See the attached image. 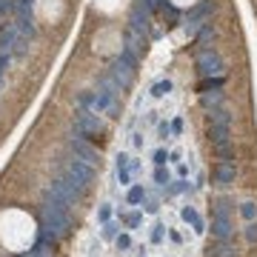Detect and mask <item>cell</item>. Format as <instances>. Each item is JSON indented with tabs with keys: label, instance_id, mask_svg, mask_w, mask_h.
Instances as JSON below:
<instances>
[{
	"label": "cell",
	"instance_id": "obj_1",
	"mask_svg": "<svg viewBox=\"0 0 257 257\" xmlns=\"http://www.w3.org/2000/svg\"><path fill=\"white\" fill-rule=\"evenodd\" d=\"M69 229H71L69 211L57 209V206L43 203V209H40V237H46L49 243H57L60 237L69 234Z\"/></svg>",
	"mask_w": 257,
	"mask_h": 257
},
{
	"label": "cell",
	"instance_id": "obj_2",
	"mask_svg": "<svg viewBox=\"0 0 257 257\" xmlns=\"http://www.w3.org/2000/svg\"><path fill=\"white\" fill-rule=\"evenodd\" d=\"M103 132H106V123L100 120V115L92 112V109H86V106H80L77 115H74V135L89 140V137L103 135Z\"/></svg>",
	"mask_w": 257,
	"mask_h": 257
},
{
	"label": "cell",
	"instance_id": "obj_3",
	"mask_svg": "<svg viewBox=\"0 0 257 257\" xmlns=\"http://www.w3.org/2000/svg\"><path fill=\"white\" fill-rule=\"evenodd\" d=\"M229 126H232V115H229L223 106L209 109V129H211V143H214V149L232 143V140H229Z\"/></svg>",
	"mask_w": 257,
	"mask_h": 257
},
{
	"label": "cell",
	"instance_id": "obj_4",
	"mask_svg": "<svg viewBox=\"0 0 257 257\" xmlns=\"http://www.w3.org/2000/svg\"><path fill=\"white\" fill-rule=\"evenodd\" d=\"M80 106L97 112V115H106V117H115V115H117V100H115V94H109V92H103V89L83 94V97H80Z\"/></svg>",
	"mask_w": 257,
	"mask_h": 257
},
{
	"label": "cell",
	"instance_id": "obj_5",
	"mask_svg": "<svg viewBox=\"0 0 257 257\" xmlns=\"http://www.w3.org/2000/svg\"><path fill=\"white\" fill-rule=\"evenodd\" d=\"M232 232H234V226H232V217H229V203L217 200L214 217H211V234H214V240H232Z\"/></svg>",
	"mask_w": 257,
	"mask_h": 257
},
{
	"label": "cell",
	"instance_id": "obj_6",
	"mask_svg": "<svg viewBox=\"0 0 257 257\" xmlns=\"http://www.w3.org/2000/svg\"><path fill=\"white\" fill-rule=\"evenodd\" d=\"M63 174H66L77 188H83L86 191V188L92 186V180H94V166H89V163H83V160L74 157V160H69V166H66Z\"/></svg>",
	"mask_w": 257,
	"mask_h": 257
},
{
	"label": "cell",
	"instance_id": "obj_7",
	"mask_svg": "<svg viewBox=\"0 0 257 257\" xmlns=\"http://www.w3.org/2000/svg\"><path fill=\"white\" fill-rule=\"evenodd\" d=\"M197 71L203 77H220L223 74V57L217 49H200L197 51Z\"/></svg>",
	"mask_w": 257,
	"mask_h": 257
},
{
	"label": "cell",
	"instance_id": "obj_8",
	"mask_svg": "<svg viewBox=\"0 0 257 257\" xmlns=\"http://www.w3.org/2000/svg\"><path fill=\"white\" fill-rule=\"evenodd\" d=\"M211 12H214V3H211V0H203V3H197V6H194V9H191V12L186 15L183 32L194 37V34L200 32V26L206 23V17H211Z\"/></svg>",
	"mask_w": 257,
	"mask_h": 257
},
{
	"label": "cell",
	"instance_id": "obj_9",
	"mask_svg": "<svg viewBox=\"0 0 257 257\" xmlns=\"http://www.w3.org/2000/svg\"><path fill=\"white\" fill-rule=\"evenodd\" d=\"M149 12H152V9H149L146 3H135L132 12H129V29L146 37V34L152 32V15H149Z\"/></svg>",
	"mask_w": 257,
	"mask_h": 257
},
{
	"label": "cell",
	"instance_id": "obj_10",
	"mask_svg": "<svg viewBox=\"0 0 257 257\" xmlns=\"http://www.w3.org/2000/svg\"><path fill=\"white\" fill-rule=\"evenodd\" d=\"M71 152H74L77 160H83L89 166H97V163H100V152H97L86 137H71Z\"/></svg>",
	"mask_w": 257,
	"mask_h": 257
},
{
	"label": "cell",
	"instance_id": "obj_11",
	"mask_svg": "<svg viewBox=\"0 0 257 257\" xmlns=\"http://www.w3.org/2000/svg\"><path fill=\"white\" fill-rule=\"evenodd\" d=\"M135 71H137V69L132 66V63H126L123 57H117V60L112 63V74H109V77H112V80H115V83L120 86V89H132Z\"/></svg>",
	"mask_w": 257,
	"mask_h": 257
},
{
	"label": "cell",
	"instance_id": "obj_12",
	"mask_svg": "<svg viewBox=\"0 0 257 257\" xmlns=\"http://www.w3.org/2000/svg\"><path fill=\"white\" fill-rule=\"evenodd\" d=\"M115 171H117V183L120 186H132V154L129 152H120L115 157Z\"/></svg>",
	"mask_w": 257,
	"mask_h": 257
},
{
	"label": "cell",
	"instance_id": "obj_13",
	"mask_svg": "<svg viewBox=\"0 0 257 257\" xmlns=\"http://www.w3.org/2000/svg\"><path fill=\"white\" fill-rule=\"evenodd\" d=\"M180 220L188 223V226L194 229V234H206V223H203L200 211H197L194 206H183V209H180Z\"/></svg>",
	"mask_w": 257,
	"mask_h": 257
},
{
	"label": "cell",
	"instance_id": "obj_14",
	"mask_svg": "<svg viewBox=\"0 0 257 257\" xmlns=\"http://www.w3.org/2000/svg\"><path fill=\"white\" fill-rule=\"evenodd\" d=\"M234 177H237L234 160H220V163H217V169H214V180L223 183V186H229V183H234Z\"/></svg>",
	"mask_w": 257,
	"mask_h": 257
},
{
	"label": "cell",
	"instance_id": "obj_15",
	"mask_svg": "<svg viewBox=\"0 0 257 257\" xmlns=\"http://www.w3.org/2000/svg\"><path fill=\"white\" fill-rule=\"evenodd\" d=\"M194 37H197V46H200V49H211V43H214L217 32H214V26H211V23H203V26H200V32L194 34Z\"/></svg>",
	"mask_w": 257,
	"mask_h": 257
},
{
	"label": "cell",
	"instance_id": "obj_16",
	"mask_svg": "<svg viewBox=\"0 0 257 257\" xmlns=\"http://www.w3.org/2000/svg\"><path fill=\"white\" fill-rule=\"evenodd\" d=\"M209 257H234L232 240H217L214 246H209Z\"/></svg>",
	"mask_w": 257,
	"mask_h": 257
},
{
	"label": "cell",
	"instance_id": "obj_17",
	"mask_svg": "<svg viewBox=\"0 0 257 257\" xmlns=\"http://www.w3.org/2000/svg\"><path fill=\"white\" fill-rule=\"evenodd\" d=\"M220 100H223V94L217 89H214V92H200V106H203V109H217Z\"/></svg>",
	"mask_w": 257,
	"mask_h": 257
},
{
	"label": "cell",
	"instance_id": "obj_18",
	"mask_svg": "<svg viewBox=\"0 0 257 257\" xmlns=\"http://www.w3.org/2000/svg\"><path fill=\"white\" fill-rule=\"evenodd\" d=\"M143 200H146V188H143V183H137V186H129L126 203H129V206H140Z\"/></svg>",
	"mask_w": 257,
	"mask_h": 257
},
{
	"label": "cell",
	"instance_id": "obj_19",
	"mask_svg": "<svg viewBox=\"0 0 257 257\" xmlns=\"http://www.w3.org/2000/svg\"><path fill=\"white\" fill-rule=\"evenodd\" d=\"M120 223H123V226H126V229H137V226H140V223H143V211H123V214H120Z\"/></svg>",
	"mask_w": 257,
	"mask_h": 257
},
{
	"label": "cell",
	"instance_id": "obj_20",
	"mask_svg": "<svg viewBox=\"0 0 257 257\" xmlns=\"http://www.w3.org/2000/svg\"><path fill=\"white\" fill-rule=\"evenodd\" d=\"M143 40H146L143 34H137L129 29V32H126V49H132L135 54H140V51H143Z\"/></svg>",
	"mask_w": 257,
	"mask_h": 257
},
{
	"label": "cell",
	"instance_id": "obj_21",
	"mask_svg": "<svg viewBox=\"0 0 257 257\" xmlns=\"http://www.w3.org/2000/svg\"><path fill=\"white\" fill-rule=\"evenodd\" d=\"M169 92H171V80H169V77H160V80L152 83V89H149V94H152V97H166Z\"/></svg>",
	"mask_w": 257,
	"mask_h": 257
},
{
	"label": "cell",
	"instance_id": "obj_22",
	"mask_svg": "<svg viewBox=\"0 0 257 257\" xmlns=\"http://www.w3.org/2000/svg\"><path fill=\"white\" fill-rule=\"evenodd\" d=\"M154 183H157L160 188H166L171 183V174H169L166 166H154Z\"/></svg>",
	"mask_w": 257,
	"mask_h": 257
},
{
	"label": "cell",
	"instance_id": "obj_23",
	"mask_svg": "<svg viewBox=\"0 0 257 257\" xmlns=\"http://www.w3.org/2000/svg\"><path fill=\"white\" fill-rule=\"evenodd\" d=\"M117 234H120V226L117 223H103V232H100V237L103 240H117Z\"/></svg>",
	"mask_w": 257,
	"mask_h": 257
},
{
	"label": "cell",
	"instance_id": "obj_24",
	"mask_svg": "<svg viewBox=\"0 0 257 257\" xmlns=\"http://www.w3.org/2000/svg\"><path fill=\"white\" fill-rule=\"evenodd\" d=\"M240 214L246 217V220L252 223V220H257V203H252V200H246V203L240 206Z\"/></svg>",
	"mask_w": 257,
	"mask_h": 257
},
{
	"label": "cell",
	"instance_id": "obj_25",
	"mask_svg": "<svg viewBox=\"0 0 257 257\" xmlns=\"http://www.w3.org/2000/svg\"><path fill=\"white\" fill-rule=\"evenodd\" d=\"M163 240H166V226H163V223H154L152 226V243L154 246H160Z\"/></svg>",
	"mask_w": 257,
	"mask_h": 257
},
{
	"label": "cell",
	"instance_id": "obj_26",
	"mask_svg": "<svg viewBox=\"0 0 257 257\" xmlns=\"http://www.w3.org/2000/svg\"><path fill=\"white\" fill-rule=\"evenodd\" d=\"M115 246H117V252H129V249H132V234H129V232H123V234H117V240H115Z\"/></svg>",
	"mask_w": 257,
	"mask_h": 257
},
{
	"label": "cell",
	"instance_id": "obj_27",
	"mask_svg": "<svg viewBox=\"0 0 257 257\" xmlns=\"http://www.w3.org/2000/svg\"><path fill=\"white\" fill-rule=\"evenodd\" d=\"M157 137H160V140H169L171 137V123L169 120H160V123H157Z\"/></svg>",
	"mask_w": 257,
	"mask_h": 257
},
{
	"label": "cell",
	"instance_id": "obj_28",
	"mask_svg": "<svg viewBox=\"0 0 257 257\" xmlns=\"http://www.w3.org/2000/svg\"><path fill=\"white\" fill-rule=\"evenodd\" d=\"M223 80L220 77H206L203 83H200V92H211V89H220Z\"/></svg>",
	"mask_w": 257,
	"mask_h": 257
},
{
	"label": "cell",
	"instance_id": "obj_29",
	"mask_svg": "<svg viewBox=\"0 0 257 257\" xmlns=\"http://www.w3.org/2000/svg\"><path fill=\"white\" fill-rule=\"evenodd\" d=\"M97 220H100V223L112 220V203H103L100 209H97Z\"/></svg>",
	"mask_w": 257,
	"mask_h": 257
},
{
	"label": "cell",
	"instance_id": "obj_30",
	"mask_svg": "<svg viewBox=\"0 0 257 257\" xmlns=\"http://www.w3.org/2000/svg\"><path fill=\"white\" fill-rule=\"evenodd\" d=\"M246 240H249V246H257V223L255 220L246 226Z\"/></svg>",
	"mask_w": 257,
	"mask_h": 257
},
{
	"label": "cell",
	"instance_id": "obj_31",
	"mask_svg": "<svg viewBox=\"0 0 257 257\" xmlns=\"http://www.w3.org/2000/svg\"><path fill=\"white\" fill-rule=\"evenodd\" d=\"M166 163H171L169 152H166V149H157V152H154V166H166Z\"/></svg>",
	"mask_w": 257,
	"mask_h": 257
},
{
	"label": "cell",
	"instance_id": "obj_32",
	"mask_svg": "<svg viewBox=\"0 0 257 257\" xmlns=\"http://www.w3.org/2000/svg\"><path fill=\"white\" fill-rule=\"evenodd\" d=\"M143 203H146V200H143ZM143 211H146V214H157V211H160V203H157V200H149V203L143 206Z\"/></svg>",
	"mask_w": 257,
	"mask_h": 257
},
{
	"label": "cell",
	"instance_id": "obj_33",
	"mask_svg": "<svg viewBox=\"0 0 257 257\" xmlns=\"http://www.w3.org/2000/svg\"><path fill=\"white\" fill-rule=\"evenodd\" d=\"M17 3H12V0H0V15H6V12H15Z\"/></svg>",
	"mask_w": 257,
	"mask_h": 257
},
{
	"label": "cell",
	"instance_id": "obj_34",
	"mask_svg": "<svg viewBox=\"0 0 257 257\" xmlns=\"http://www.w3.org/2000/svg\"><path fill=\"white\" fill-rule=\"evenodd\" d=\"M143 140H146L143 132H132V146H135V149H143Z\"/></svg>",
	"mask_w": 257,
	"mask_h": 257
},
{
	"label": "cell",
	"instance_id": "obj_35",
	"mask_svg": "<svg viewBox=\"0 0 257 257\" xmlns=\"http://www.w3.org/2000/svg\"><path fill=\"white\" fill-rule=\"evenodd\" d=\"M183 132V117H174L171 120V135H180Z\"/></svg>",
	"mask_w": 257,
	"mask_h": 257
},
{
	"label": "cell",
	"instance_id": "obj_36",
	"mask_svg": "<svg viewBox=\"0 0 257 257\" xmlns=\"http://www.w3.org/2000/svg\"><path fill=\"white\" fill-rule=\"evenodd\" d=\"M177 177H180V180H186L188 177V166L186 163H177Z\"/></svg>",
	"mask_w": 257,
	"mask_h": 257
},
{
	"label": "cell",
	"instance_id": "obj_37",
	"mask_svg": "<svg viewBox=\"0 0 257 257\" xmlns=\"http://www.w3.org/2000/svg\"><path fill=\"white\" fill-rule=\"evenodd\" d=\"M146 6H149V9H154V6H163V0H146Z\"/></svg>",
	"mask_w": 257,
	"mask_h": 257
},
{
	"label": "cell",
	"instance_id": "obj_38",
	"mask_svg": "<svg viewBox=\"0 0 257 257\" xmlns=\"http://www.w3.org/2000/svg\"><path fill=\"white\" fill-rule=\"evenodd\" d=\"M20 257H37V255H34V252H26V255H20Z\"/></svg>",
	"mask_w": 257,
	"mask_h": 257
}]
</instances>
